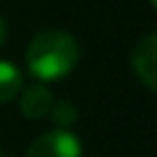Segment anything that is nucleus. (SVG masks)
<instances>
[{
	"label": "nucleus",
	"instance_id": "8",
	"mask_svg": "<svg viewBox=\"0 0 157 157\" xmlns=\"http://www.w3.org/2000/svg\"><path fill=\"white\" fill-rule=\"evenodd\" d=\"M155 2H157V0H150V5H155Z\"/></svg>",
	"mask_w": 157,
	"mask_h": 157
},
{
	"label": "nucleus",
	"instance_id": "5",
	"mask_svg": "<svg viewBox=\"0 0 157 157\" xmlns=\"http://www.w3.org/2000/svg\"><path fill=\"white\" fill-rule=\"evenodd\" d=\"M23 88V74L16 65L0 60V104H7Z\"/></svg>",
	"mask_w": 157,
	"mask_h": 157
},
{
	"label": "nucleus",
	"instance_id": "4",
	"mask_svg": "<svg viewBox=\"0 0 157 157\" xmlns=\"http://www.w3.org/2000/svg\"><path fill=\"white\" fill-rule=\"evenodd\" d=\"M51 104H53V95L42 83H33L21 90V113L30 120L46 118L51 111Z\"/></svg>",
	"mask_w": 157,
	"mask_h": 157
},
{
	"label": "nucleus",
	"instance_id": "6",
	"mask_svg": "<svg viewBox=\"0 0 157 157\" xmlns=\"http://www.w3.org/2000/svg\"><path fill=\"white\" fill-rule=\"evenodd\" d=\"M51 120H53L56 125H58L60 129H67L69 125L76 123V106H74L69 99H60V102L51 104V111H49Z\"/></svg>",
	"mask_w": 157,
	"mask_h": 157
},
{
	"label": "nucleus",
	"instance_id": "2",
	"mask_svg": "<svg viewBox=\"0 0 157 157\" xmlns=\"http://www.w3.org/2000/svg\"><path fill=\"white\" fill-rule=\"evenodd\" d=\"M25 157H83V146L69 129H53L35 139Z\"/></svg>",
	"mask_w": 157,
	"mask_h": 157
},
{
	"label": "nucleus",
	"instance_id": "7",
	"mask_svg": "<svg viewBox=\"0 0 157 157\" xmlns=\"http://www.w3.org/2000/svg\"><path fill=\"white\" fill-rule=\"evenodd\" d=\"M5 37H7V25H5V21H2V16H0V46H2Z\"/></svg>",
	"mask_w": 157,
	"mask_h": 157
},
{
	"label": "nucleus",
	"instance_id": "3",
	"mask_svg": "<svg viewBox=\"0 0 157 157\" xmlns=\"http://www.w3.org/2000/svg\"><path fill=\"white\" fill-rule=\"evenodd\" d=\"M132 69L148 90L157 88V35L150 33L134 46Z\"/></svg>",
	"mask_w": 157,
	"mask_h": 157
},
{
	"label": "nucleus",
	"instance_id": "9",
	"mask_svg": "<svg viewBox=\"0 0 157 157\" xmlns=\"http://www.w3.org/2000/svg\"><path fill=\"white\" fill-rule=\"evenodd\" d=\"M0 157H2V152H0Z\"/></svg>",
	"mask_w": 157,
	"mask_h": 157
},
{
	"label": "nucleus",
	"instance_id": "1",
	"mask_svg": "<svg viewBox=\"0 0 157 157\" xmlns=\"http://www.w3.org/2000/svg\"><path fill=\"white\" fill-rule=\"evenodd\" d=\"M25 63L35 78L58 81L78 63V44L65 30H44L33 37L25 51Z\"/></svg>",
	"mask_w": 157,
	"mask_h": 157
}]
</instances>
